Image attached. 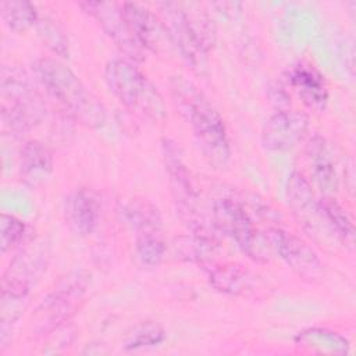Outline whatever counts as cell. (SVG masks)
Here are the masks:
<instances>
[{"instance_id":"9c48e42d","label":"cell","mask_w":356,"mask_h":356,"mask_svg":"<svg viewBox=\"0 0 356 356\" xmlns=\"http://www.w3.org/2000/svg\"><path fill=\"white\" fill-rule=\"evenodd\" d=\"M270 248L302 278H318L323 273V264L317 253L300 238L281 228H273L266 232Z\"/></svg>"},{"instance_id":"ba28073f","label":"cell","mask_w":356,"mask_h":356,"mask_svg":"<svg viewBox=\"0 0 356 356\" xmlns=\"http://www.w3.org/2000/svg\"><path fill=\"white\" fill-rule=\"evenodd\" d=\"M161 152L171 192L177 207L179 209V213L191 224V228L195 234H206L203 231L202 221H199L197 218V195L189 171L182 160L179 146L171 139H163Z\"/></svg>"},{"instance_id":"9a60e30c","label":"cell","mask_w":356,"mask_h":356,"mask_svg":"<svg viewBox=\"0 0 356 356\" xmlns=\"http://www.w3.org/2000/svg\"><path fill=\"white\" fill-rule=\"evenodd\" d=\"M65 214L70 227L78 235H90L100 218V203L97 196L86 189L81 188L75 191L67 200Z\"/></svg>"},{"instance_id":"e0dca14e","label":"cell","mask_w":356,"mask_h":356,"mask_svg":"<svg viewBox=\"0 0 356 356\" xmlns=\"http://www.w3.org/2000/svg\"><path fill=\"white\" fill-rule=\"evenodd\" d=\"M307 156L312 163L313 177L318 188L330 195L338 188V172L334 153L325 138L314 135L307 145Z\"/></svg>"},{"instance_id":"3957f363","label":"cell","mask_w":356,"mask_h":356,"mask_svg":"<svg viewBox=\"0 0 356 356\" xmlns=\"http://www.w3.org/2000/svg\"><path fill=\"white\" fill-rule=\"evenodd\" d=\"M104 79L114 97L132 113L150 121L165 117L163 96L132 61L125 58L108 61Z\"/></svg>"},{"instance_id":"30bf717a","label":"cell","mask_w":356,"mask_h":356,"mask_svg":"<svg viewBox=\"0 0 356 356\" xmlns=\"http://www.w3.org/2000/svg\"><path fill=\"white\" fill-rule=\"evenodd\" d=\"M309 131V118L298 110H280L261 129V145L266 150L285 152L295 147Z\"/></svg>"},{"instance_id":"7c38bea8","label":"cell","mask_w":356,"mask_h":356,"mask_svg":"<svg viewBox=\"0 0 356 356\" xmlns=\"http://www.w3.org/2000/svg\"><path fill=\"white\" fill-rule=\"evenodd\" d=\"M44 267L43 253L39 250H22L17 254L1 278V296L26 299L33 280Z\"/></svg>"},{"instance_id":"2e32d148","label":"cell","mask_w":356,"mask_h":356,"mask_svg":"<svg viewBox=\"0 0 356 356\" xmlns=\"http://www.w3.org/2000/svg\"><path fill=\"white\" fill-rule=\"evenodd\" d=\"M53 171V159L49 149L39 140H26L19 152L21 179L29 186L42 185Z\"/></svg>"},{"instance_id":"5b68a950","label":"cell","mask_w":356,"mask_h":356,"mask_svg":"<svg viewBox=\"0 0 356 356\" xmlns=\"http://www.w3.org/2000/svg\"><path fill=\"white\" fill-rule=\"evenodd\" d=\"M159 8L160 21L168 39L192 68H203L213 35L210 19L202 13H188L186 6L179 3H161Z\"/></svg>"},{"instance_id":"8992f818","label":"cell","mask_w":356,"mask_h":356,"mask_svg":"<svg viewBox=\"0 0 356 356\" xmlns=\"http://www.w3.org/2000/svg\"><path fill=\"white\" fill-rule=\"evenodd\" d=\"M89 284L90 274L85 270H75L63 277L35 310L33 331L46 335L64 325L76 313Z\"/></svg>"},{"instance_id":"cb8c5ba5","label":"cell","mask_w":356,"mask_h":356,"mask_svg":"<svg viewBox=\"0 0 356 356\" xmlns=\"http://www.w3.org/2000/svg\"><path fill=\"white\" fill-rule=\"evenodd\" d=\"M165 338L164 330L157 323L145 321L135 325L124 339L127 350H138L160 345Z\"/></svg>"},{"instance_id":"d6986e66","label":"cell","mask_w":356,"mask_h":356,"mask_svg":"<svg viewBox=\"0 0 356 356\" xmlns=\"http://www.w3.org/2000/svg\"><path fill=\"white\" fill-rule=\"evenodd\" d=\"M295 343L314 353L346 355L349 352V341L343 335L327 328L313 327L303 330L295 337Z\"/></svg>"},{"instance_id":"7402d4cb","label":"cell","mask_w":356,"mask_h":356,"mask_svg":"<svg viewBox=\"0 0 356 356\" xmlns=\"http://www.w3.org/2000/svg\"><path fill=\"white\" fill-rule=\"evenodd\" d=\"M4 24L14 32H24L38 22V13L32 3L25 0H6L0 3Z\"/></svg>"},{"instance_id":"277c9868","label":"cell","mask_w":356,"mask_h":356,"mask_svg":"<svg viewBox=\"0 0 356 356\" xmlns=\"http://www.w3.org/2000/svg\"><path fill=\"white\" fill-rule=\"evenodd\" d=\"M0 111L3 122L14 132H26L44 118V102L31 76L19 67H1Z\"/></svg>"},{"instance_id":"484cf974","label":"cell","mask_w":356,"mask_h":356,"mask_svg":"<svg viewBox=\"0 0 356 356\" xmlns=\"http://www.w3.org/2000/svg\"><path fill=\"white\" fill-rule=\"evenodd\" d=\"M36 29L43 40V43L60 57L68 56V39L63 29L51 18H39L36 22Z\"/></svg>"},{"instance_id":"4fadbf2b","label":"cell","mask_w":356,"mask_h":356,"mask_svg":"<svg viewBox=\"0 0 356 356\" xmlns=\"http://www.w3.org/2000/svg\"><path fill=\"white\" fill-rule=\"evenodd\" d=\"M121 13L140 47L143 50L156 51L165 35L161 21L149 8L138 3H122Z\"/></svg>"},{"instance_id":"7a4b0ae2","label":"cell","mask_w":356,"mask_h":356,"mask_svg":"<svg viewBox=\"0 0 356 356\" xmlns=\"http://www.w3.org/2000/svg\"><path fill=\"white\" fill-rule=\"evenodd\" d=\"M33 71L49 96L75 121L89 128H99L104 124L103 104L63 61L39 58L33 64Z\"/></svg>"},{"instance_id":"83f0119b","label":"cell","mask_w":356,"mask_h":356,"mask_svg":"<svg viewBox=\"0 0 356 356\" xmlns=\"http://www.w3.org/2000/svg\"><path fill=\"white\" fill-rule=\"evenodd\" d=\"M25 235V224L19 218L3 213L0 216V249L7 253L15 248Z\"/></svg>"},{"instance_id":"8fae6325","label":"cell","mask_w":356,"mask_h":356,"mask_svg":"<svg viewBox=\"0 0 356 356\" xmlns=\"http://www.w3.org/2000/svg\"><path fill=\"white\" fill-rule=\"evenodd\" d=\"M85 13L93 17L103 31L129 58L142 60L143 49L132 36L121 13V4L110 1H83L79 3Z\"/></svg>"},{"instance_id":"d4e9b609","label":"cell","mask_w":356,"mask_h":356,"mask_svg":"<svg viewBox=\"0 0 356 356\" xmlns=\"http://www.w3.org/2000/svg\"><path fill=\"white\" fill-rule=\"evenodd\" d=\"M136 254L146 266H157L165 254V243L160 234H139L136 235Z\"/></svg>"},{"instance_id":"ffe728a7","label":"cell","mask_w":356,"mask_h":356,"mask_svg":"<svg viewBox=\"0 0 356 356\" xmlns=\"http://www.w3.org/2000/svg\"><path fill=\"white\" fill-rule=\"evenodd\" d=\"M124 214L128 224L139 234H160L163 228V220L159 209L143 199L131 200L125 209Z\"/></svg>"},{"instance_id":"ac0fdd59","label":"cell","mask_w":356,"mask_h":356,"mask_svg":"<svg viewBox=\"0 0 356 356\" xmlns=\"http://www.w3.org/2000/svg\"><path fill=\"white\" fill-rule=\"evenodd\" d=\"M286 197L288 204L293 210V213L303 221L307 228H314V222L317 218H321L318 200L314 197V192L306 177L299 172L293 171L289 175L288 185H286Z\"/></svg>"},{"instance_id":"603a6c76","label":"cell","mask_w":356,"mask_h":356,"mask_svg":"<svg viewBox=\"0 0 356 356\" xmlns=\"http://www.w3.org/2000/svg\"><path fill=\"white\" fill-rule=\"evenodd\" d=\"M318 207L323 220L327 221V224L337 234V236H339L345 243L352 245L355 239V227L342 206L334 199L325 196L318 200Z\"/></svg>"},{"instance_id":"44dd1931","label":"cell","mask_w":356,"mask_h":356,"mask_svg":"<svg viewBox=\"0 0 356 356\" xmlns=\"http://www.w3.org/2000/svg\"><path fill=\"white\" fill-rule=\"evenodd\" d=\"M211 286L225 295H239L249 288L250 277L246 270L236 264H220L209 271Z\"/></svg>"},{"instance_id":"6da1fadb","label":"cell","mask_w":356,"mask_h":356,"mask_svg":"<svg viewBox=\"0 0 356 356\" xmlns=\"http://www.w3.org/2000/svg\"><path fill=\"white\" fill-rule=\"evenodd\" d=\"M175 106L189 122L207 161L216 168L224 167L231 154L225 124L203 92L184 76L170 82Z\"/></svg>"},{"instance_id":"5bb4252c","label":"cell","mask_w":356,"mask_h":356,"mask_svg":"<svg viewBox=\"0 0 356 356\" xmlns=\"http://www.w3.org/2000/svg\"><path fill=\"white\" fill-rule=\"evenodd\" d=\"M288 81L300 100L312 110H324L328 90L324 76L310 64L298 63L288 71Z\"/></svg>"},{"instance_id":"52a82bcc","label":"cell","mask_w":356,"mask_h":356,"mask_svg":"<svg viewBox=\"0 0 356 356\" xmlns=\"http://www.w3.org/2000/svg\"><path fill=\"white\" fill-rule=\"evenodd\" d=\"M216 227L229 236L252 259L266 260L270 248L266 234H260L253 225L248 211L232 199H218L213 204Z\"/></svg>"},{"instance_id":"4316f807","label":"cell","mask_w":356,"mask_h":356,"mask_svg":"<svg viewBox=\"0 0 356 356\" xmlns=\"http://www.w3.org/2000/svg\"><path fill=\"white\" fill-rule=\"evenodd\" d=\"M177 253L189 261H203L213 253V241L206 234H195L182 238L181 243L175 245Z\"/></svg>"}]
</instances>
